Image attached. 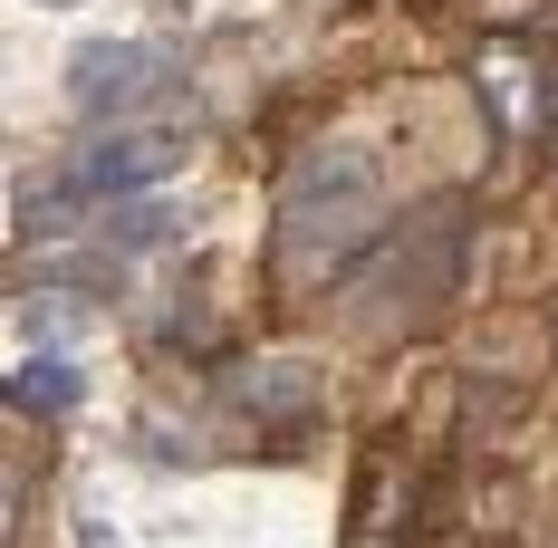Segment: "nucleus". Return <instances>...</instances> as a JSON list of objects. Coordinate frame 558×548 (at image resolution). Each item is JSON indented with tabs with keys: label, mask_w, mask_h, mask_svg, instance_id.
Masks as SVG:
<instances>
[{
	"label": "nucleus",
	"mask_w": 558,
	"mask_h": 548,
	"mask_svg": "<svg viewBox=\"0 0 558 548\" xmlns=\"http://www.w3.org/2000/svg\"><path fill=\"white\" fill-rule=\"evenodd\" d=\"M366 241H376V155L366 145H308L289 183H279V221H270V270L289 299H318L337 279L366 260Z\"/></svg>",
	"instance_id": "nucleus-1"
},
{
	"label": "nucleus",
	"mask_w": 558,
	"mask_h": 548,
	"mask_svg": "<svg viewBox=\"0 0 558 548\" xmlns=\"http://www.w3.org/2000/svg\"><path fill=\"white\" fill-rule=\"evenodd\" d=\"M193 155V125L173 115H135V125H77L68 165H58V203H145L165 173H183Z\"/></svg>",
	"instance_id": "nucleus-2"
},
{
	"label": "nucleus",
	"mask_w": 558,
	"mask_h": 548,
	"mask_svg": "<svg viewBox=\"0 0 558 548\" xmlns=\"http://www.w3.org/2000/svg\"><path fill=\"white\" fill-rule=\"evenodd\" d=\"M68 97L87 125H135L145 107L183 97V58L165 39H87V49H68Z\"/></svg>",
	"instance_id": "nucleus-3"
},
{
	"label": "nucleus",
	"mask_w": 558,
	"mask_h": 548,
	"mask_svg": "<svg viewBox=\"0 0 558 548\" xmlns=\"http://www.w3.org/2000/svg\"><path fill=\"white\" fill-rule=\"evenodd\" d=\"M404 529H414V462L395 442H366L356 500H347V548H404Z\"/></svg>",
	"instance_id": "nucleus-4"
},
{
	"label": "nucleus",
	"mask_w": 558,
	"mask_h": 548,
	"mask_svg": "<svg viewBox=\"0 0 558 548\" xmlns=\"http://www.w3.org/2000/svg\"><path fill=\"white\" fill-rule=\"evenodd\" d=\"M222 404L260 414L279 434H308L318 424V366H299V356H241V366H222Z\"/></svg>",
	"instance_id": "nucleus-5"
},
{
	"label": "nucleus",
	"mask_w": 558,
	"mask_h": 548,
	"mask_svg": "<svg viewBox=\"0 0 558 548\" xmlns=\"http://www.w3.org/2000/svg\"><path fill=\"white\" fill-rule=\"evenodd\" d=\"M482 87H492V115H501V135H549V115H558V77H549L530 49H520V39H492V49H482Z\"/></svg>",
	"instance_id": "nucleus-6"
},
{
	"label": "nucleus",
	"mask_w": 558,
	"mask_h": 548,
	"mask_svg": "<svg viewBox=\"0 0 558 548\" xmlns=\"http://www.w3.org/2000/svg\"><path fill=\"white\" fill-rule=\"evenodd\" d=\"M10 404L39 414V424L68 414V404H77V366H68V356H20V366H10Z\"/></svg>",
	"instance_id": "nucleus-7"
}]
</instances>
